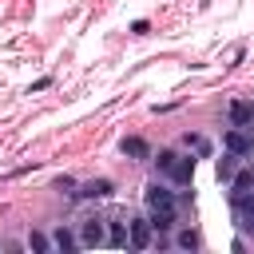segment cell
<instances>
[{"label":"cell","mask_w":254,"mask_h":254,"mask_svg":"<svg viewBox=\"0 0 254 254\" xmlns=\"http://www.w3.org/2000/svg\"><path fill=\"white\" fill-rule=\"evenodd\" d=\"M222 151H234L238 159H250L254 155V131L250 127H230L222 135Z\"/></svg>","instance_id":"obj_1"},{"label":"cell","mask_w":254,"mask_h":254,"mask_svg":"<svg viewBox=\"0 0 254 254\" xmlns=\"http://www.w3.org/2000/svg\"><path fill=\"white\" fill-rule=\"evenodd\" d=\"M230 206H234V222L242 234H254V190L246 194H230Z\"/></svg>","instance_id":"obj_2"},{"label":"cell","mask_w":254,"mask_h":254,"mask_svg":"<svg viewBox=\"0 0 254 254\" xmlns=\"http://www.w3.org/2000/svg\"><path fill=\"white\" fill-rule=\"evenodd\" d=\"M143 202H147V210H155V206H179V194L171 187H163V183H147Z\"/></svg>","instance_id":"obj_3"},{"label":"cell","mask_w":254,"mask_h":254,"mask_svg":"<svg viewBox=\"0 0 254 254\" xmlns=\"http://www.w3.org/2000/svg\"><path fill=\"white\" fill-rule=\"evenodd\" d=\"M147 222H151L155 234H167V230L179 226V206H155V210L147 214Z\"/></svg>","instance_id":"obj_4"},{"label":"cell","mask_w":254,"mask_h":254,"mask_svg":"<svg viewBox=\"0 0 254 254\" xmlns=\"http://www.w3.org/2000/svg\"><path fill=\"white\" fill-rule=\"evenodd\" d=\"M107 242V222L103 218H83L79 226V246H103Z\"/></svg>","instance_id":"obj_5"},{"label":"cell","mask_w":254,"mask_h":254,"mask_svg":"<svg viewBox=\"0 0 254 254\" xmlns=\"http://www.w3.org/2000/svg\"><path fill=\"white\" fill-rule=\"evenodd\" d=\"M127 238H131V246H135V250H147V246L155 242V230H151V222H147V218H131Z\"/></svg>","instance_id":"obj_6"},{"label":"cell","mask_w":254,"mask_h":254,"mask_svg":"<svg viewBox=\"0 0 254 254\" xmlns=\"http://www.w3.org/2000/svg\"><path fill=\"white\" fill-rule=\"evenodd\" d=\"M226 119H230V127H254V99H234Z\"/></svg>","instance_id":"obj_7"},{"label":"cell","mask_w":254,"mask_h":254,"mask_svg":"<svg viewBox=\"0 0 254 254\" xmlns=\"http://www.w3.org/2000/svg\"><path fill=\"white\" fill-rule=\"evenodd\" d=\"M167 179H171L175 187H187V183L194 179V159H190V155H175V167L167 171Z\"/></svg>","instance_id":"obj_8"},{"label":"cell","mask_w":254,"mask_h":254,"mask_svg":"<svg viewBox=\"0 0 254 254\" xmlns=\"http://www.w3.org/2000/svg\"><path fill=\"white\" fill-rule=\"evenodd\" d=\"M238 163H242V159H238L234 151H226V155H222V159L214 163V175H218V183H222V187H226V183H230V179L238 175Z\"/></svg>","instance_id":"obj_9"},{"label":"cell","mask_w":254,"mask_h":254,"mask_svg":"<svg viewBox=\"0 0 254 254\" xmlns=\"http://www.w3.org/2000/svg\"><path fill=\"white\" fill-rule=\"evenodd\" d=\"M111 190H115V183H111V179H91V183H83L75 194H79V198H107Z\"/></svg>","instance_id":"obj_10"},{"label":"cell","mask_w":254,"mask_h":254,"mask_svg":"<svg viewBox=\"0 0 254 254\" xmlns=\"http://www.w3.org/2000/svg\"><path fill=\"white\" fill-rule=\"evenodd\" d=\"M119 147H123V155H131V159H151V147H147V139H139V135H127Z\"/></svg>","instance_id":"obj_11"},{"label":"cell","mask_w":254,"mask_h":254,"mask_svg":"<svg viewBox=\"0 0 254 254\" xmlns=\"http://www.w3.org/2000/svg\"><path fill=\"white\" fill-rule=\"evenodd\" d=\"M75 246H79V238H75L67 226H56V230H52V250H75Z\"/></svg>","instance_id":"obj_12"},{"label":"cell","mask_w":254,"mask_h":254,"mask_svg":"<svg viewBox=\"0 0 254 254\" xmlns=\"http://www.w3.org/2000/svg\"><path fill=\"white\" fill-rule=\"evenodd\" d=\"M226 187H230V194H246V190H254V171H242V167H238V175H234Z\"/></svg>","instance_id":"obj_13"},{"label":"cell","mask_w":254,"mask_h":254,"mask_svg":"<svg viewBox=\"0 0 254 254\" xmlns=\"http://www.w3.org/2000/svg\"><path fill=\"white\" fill-rule=\"evenodd\" d=\"M103 246H131L127 226H123V222H111V230H107V242H103Z\"/></svg>","instance_id":"obj_14"},{"label":"cell","mask_w":254,"mask_h":254,"mask_svg":"<svg viewBox=\"0 0 254 254\" xmlns=\"http://www.w3.org/2000/svg\"><path fill=\"white\" fill-rule=\"evenodd\" d=\"M175 155H179V151H159V155H155V171H159L163 179H167V171L175 167Z\"/></svg>","instance_id":"obj_15"},{"label":"cell","mask_w":254,"mask_h":254,"mask_svg":"<svg viewBox=\"0 0 254 254\" xmlns=\"http://www.w3.org/2000/svg\"><path fill=\"white\" fill-rule=\"evenodd\" d=\"M175 246H179V250H198V234H194V230H179V234H175Z\"/></svg>","instance_id":"obj_16"},{"label":"cell","mask_w":254,"mask_h":254,"mask_svg":"<svg viewBox=\"0 0 254 254\" xmlns=\"http://www.w3.org/2000/svg\"><path fill=\"white\" fill-rule=\"evenodd\" d=\"M28 250H52V234L32 230V234H28Z\"/></svg>","instance_id":"obj_17"},{"label":"cell","mask_w":254,"mask_h":254,"mask_svg":"<svg viewBox=\"0 0 254 254\" xmlns=\"http://www.w3.org/2000/svg\"><path fill=\"white\" fill-rule=\"evenodd\" d=\"M183 143H187V147H190V151H194V155H210V143H206V139H202V135H187V139H183Z\"/></svg>","instance_id":"obj_18"},{"label":"cell","mask_w":254,"mask_h":254,"mask_svg":"<svg viewBox=\"0 0 254 254\" xmlns=\"http://www.w3.org/2000/svg\"><path fill=\"white\" fill-rule=\"evenodd\" d=\"M56 190H60V194H75V179H71V175L56 179Z\"/></svg>","instance_id":"obj_19"},{"label":"cell","mask_w":254,"mask_h":254,"mask_svg":"<svg viewBox=\"0 0 254 254\" xmlns=\"http://www.w3.org/2000/svg\"><path fill=\"white\" fill-rule=\"evenodd\" d=\"M147 28H151L147 20H135V24H131V32H135V36H147Z\"/></svg>","instance_id":"obj_20"}]
</instances>
